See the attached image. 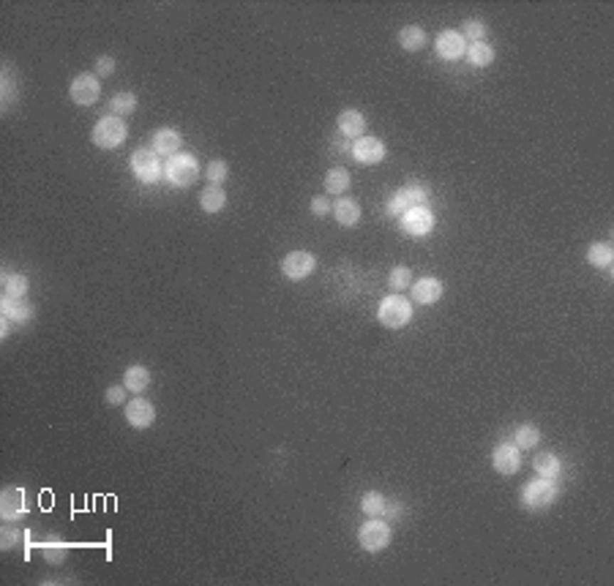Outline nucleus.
Instances as JSON below:
<instances>
[{
	"mask_svg": "<svg viewBox=\"0 0 614 586\" xmlns=\"http://www.w3.org/2000/svg\"><path fill=\"white\" fill-rule=\"evenodd\" d=\"M377 319H380V325L398 330V327H404L413 319V303L407 297H401V294H388L377 306Z\"/></svg>",
	"mask_w": 614,
	"mask_h": 586,
	"instance_id": "obj_1",
	"label": "nucleus"
},
{
	"mask_svg": "<svg viewBox=\"0 0 614 586\" xmlns=\"http://www.w3.org/2000/svg\"><path fill=\"white\" fill-rule=\"evenodd\" d=\"M126 137H129V129L115 114L101 117L99 123H96V129H93V142L101 150H115V147H120L126 142Z\"/></svg>",
	"mask_w": 614,
	"mask_h": 586,
	"instance_id": "obj_2",
	"label": "nucleus"
},
{
	"mask_svg": "<svg viewBox=\"0 0 614 586\" xmlns=\"http://www.w3.org/2000/svg\"><path fill=\"white\" fill-rule=\"evenodd\" d=\"M164 178L169 180L172 186H178V188L191 186V183L199 178L197 159H194V156H189V153H178V156H172V159L164 164Z\"/></svg>",
	"mask_w": 614,
	"mask_h": 586,
	"instance_id": "obj_3",
	"label": "nucleus"
},
{
	"mask_svg": "<svg viewBox=\"0 0 614 586\" xmlns=\"http://www.w3.org/2000/svg\"><path fill=\"white\" fill-rule=\"evenodd\" d=\"M358 543L369 554H380L391 545V526L380 518H369V521L358 529Z\"/></svg>",
	"mask_w": 614,
	"mask_h": 586,
	"instance_id": "obj_4",
	"label": "nucleus"
},
{
	"mask_svg": "<svg viewBox=\"0 0 614 586\" xmlns=\"http://www.w3.org/2000/svg\"><path fill=\"white\" fill-rule=\"evenodd\" d=\"M554 499H557V486H554V480H546V477H538L522 489V502L530 510H544Z\"/></svg>",
	"mask_w": 614,
	"mask_h": 586,
	"instance_id": "obj_5",
	"label": "nucleus"
},
{
	"mask_svg": "<svg viewBox=\"0 0 614 586\" xmlns=\"http://www.w3.org/2000/svg\"><path fill=\"white\" fill-rule=\"evenodd\" d=\"M132 172L142 183H156L164 175V166L159 161V153L153 147H139L132 156Z\"/></svg>",
	"mask_w": 614,
	"mask_h": 586,
	"instance_id": "obj_6",
	"label": "nucleus"
},
{
	"mask_svg": "<svg viewBox=\"0 0 614 586\" xmlns=\"http://www.w3.org/2000/svg\"><path fill=\"white\" fill-rule=\"evenodd\" d=\"M68 96L74 104H80V107H93L101 96V82L96 74H77L74 82H71V87H68Z\"/></svg>",
	"mask_w": 614,
	"mask_h": 586,
	"instance_id": "obj_7",
	"label": "nucleus"
},
{
	"mask_svg": "<svg viewBox=\"0 0 614 586\" xmlns=\"http://www.w3.org/2000/svg\"><path fill=\"white\" fill-rule=\"evenodd\" d=\"M426 196H429V191H426L420 183H410V186H404L398 194H393L388 199V215H404L410 208L426 205Z\"/></svg>",
	"mask_w": 614,
	"mask_h": 586,
	"instance_id": "obj_8",
	"label": "nucleus"
},
{
	"mask_svg": "<svg viewBox=\"0 0 614 586\" xmlns=\"http://www.w3.org/2000/svg\"><path fill=\"white\" fill-rule=\"evenodd\" d=\"M401 229L410 235V238H423L434 229V213L426 208V205H418V208H410V211L401 215Z\"/></svg>",
	"mask_w": 614,
	"mask_h": 586,
	"instance_id": "obj_9",
	"label": "nucleus"
},
{
	"mask_svg": "<svg viewBox=\"0 0 614 586\" xmlns=\"http://www.w3.org/2000/svg\"><path fill=\"white\" fill-rule=\"evenodd\" d=\"M314 267H317V262L309 251H292V254H287L282 260V273L290 278V281H303V278H309L314 273Z\"/></svg>",
	"mask_w": 614,
	"mask_h": 586,
	"instance_id": "obj_10",
	"label": "nucleus"
},
{
	"mask_svg": "<svg viewBox=\"0 0 614 586\" xmlns=\"http://www.w3.org/2000/svg\"><path fill=\"white\" fill-rule=\"evenodd\" d=\"M492 464L499 474H516L522 469V450L511 442H499L492 453Z\"/></svg>",
	"mask_w": 614,
	"mask_h": 586,
	"instance_id": "obj_11",
	"label": "nucleus"
},
{
	"mask_svg": "<svg viewBox=\"0 0 614 586\" xmlns=\"http://www.w3.org/2000/svg\"><path fill=\"white\" fill-rule=\"evenodd\" d=\"M352 159L358 164H366V166L380 164L382 159H385V145H382V139H377V137H361V139H355V145H352Z\"/></svg>",
	"mask_w": 614,
	"mask_h": 586,
	"instance_id": "obj_12",
	"label": "nucleus"
},
{
	"mask_svg": "<svg viewBox=\"0 0 614 586\" xmlns=\"http://www.w3.org/2000/svg\"><path fill=\"white\" fill-rule=\"evenodd\" d=\"M0 513H3L6 521H19V518H25V513H28L25 491L17 489V486L3 491V496H0Z\"/></svg>",
	"mask_w": 614,
	"mask_h": 586,
	"instance_id": "obj_13",
	"label": "nucleus"
},
{
	"mask_svg": "<svg viewBox=\"0 0 614 586\" xmlns=\"http://www.w3.org/2000/svg\"><path fill=\"white\" fill-rule=\"evenodd\" d=\"M126 420H129V425L142 431L156 420V409L148 398H132V401H126Z\"/></svg>",
	"mask_w": 614,
	"mask_h": 586,
	"instance_id": "obj_14",
	"label": "nucleus"
},
{
	"mask_svg": "<svg viewBox=\"0 0 614 586\" xmlns=\"http://www.w3.org/2000/svg\"><path fill=\"white\" fill-rule=\"evenodd\" d=\"M465 49L467 44L459 31H443L437 36V55L443 60H459L465 55Z\"/></svg>",
	"mask_w": 614,
	"mask_h": 586,
	"instance_id": "obj_15",
	"label": "nucleus"
},
{
	"mask_svg": "<svg viewBox=\"0 0 614 586\" xmlns=\"http://www.w3.org/2000/svg\"><path fill=\"white\" fill-rule=\"evenodd\" d=\"M410 289H413V300H415V303H420V306H434V303L443 297V281L432 276L418 278Z\"/></svg>",
	"mask_w": 614,
	"mask_h": 586,
	"instance_id": "obj_16",
	"label": "nucleus"
},
{
	"mask_svg": "<svg viewBox=\"0 0 614 586\" xmlns=\"http://www.w3.org/2000/svg\"><path fill=\"white\" fill-rule=\"evenodd\" d=\"M181 145H183L181 131H175V129H159L156 137H153V150H156L159 156H166V159L178 156Z\"/></svg>",
	"mask_w": 614,
	"mask_h": 586,
	"instance_id": "obj_17",
	"label": "nucleus"
},
{
	"mask_svg": "<svg viewBox=\"0 0 614 586\" xmlns=\"http://www.w3.org/2000/svg\"><path fill=\"white\" fill-rule=\"evenodd\" d=\"M336 123H339V131L344 137H349V139H361L366 131V117L358 110H344V112L339 114Z\"/></svg>",
	"mask_w": 614,
	"mask_h": 586,
	"instance_id": "obj_18",
	"label": "nucleus"
},
{
	"mask_svg": "<svg viewBox=\"0 0 614 586\" xmlns=\"http://www.w3.org/2000/svg\"><path fill=\"white\" fill-rule=\"evenodd\" d=\"M3 316L6 319H14V322H28L33 316V306L25 300V297H3Z\"/></svg>",
	"mask_w": 614,
	"mask_h": 586,
	"instance_id": "obj_19",
	"label": "nucleus"
},
{
	"mask_svg": "<svg viewBox=\"0 0 614 586\" xmlns=\"http://www.w3.org/2000/svg\"><path fill=\"white\" fill-rule=\"evenodd\" d=\"M333 215H336V221H339L342 227H355V224L361 221V205H358L355 199H349V196H342V199L333 205Z\"/></svg>",
	"mask_w": 614,
	"mask_h": 586,
	"instance_id": "obj_20",
	"label": "nucleus"
},
{
	"mask_svg": "<svg viewBox=\"0 0 614 586\" xmlns=\"http://www.w3.org/2000/svg\"><path fill=\"white\" fill-rule=\"evenodd\" d=\"M199 208L205 213H221L227 208V194L221 186H208L202 194H199Z\"/></svg>",
	"mask_w": 614,
	"mask_h": 586,
	"instance_id": "obj_21",
	"label": "nucleus"
},
{
	"mask_svg": "<svg viewBox=\"0 0 614 586\" xmlns=\"http://www.w3.org/2000/svg\"><path fill=\"white\" fill-rule=\"evenodd\" d=\"M532 469L538 472V477H546V480H557L563 467H560V458L554 453H538L535 461H532Z\"/></svg>",
	"mask_w": 614,
	"mask_h": 586,
	"instance_id": "obj_22",
	"label": "nucleus"
},
{
	"mask_svg": "<svg viewBox=\"0 0 614 586\" xmlns=\"http://www.w3.org/2000/svg\"><path fill=\"white\" fill-rule=\"evenodd\" d=\"M123 385H126L129 393H145L150 385V371L145 366H132V368H126V374H123Z\"/></svg>",
	"mask_w": 614,
	"mask_h": 586,
	"instance_id": "obj_23",
	"label": "nucleus"
},
{
	"mask_svg": "<svg viewBox=\"0 0 614 586\" xmlns=\"http://www.w3.org/2000/svg\"><path fill=\"white\" fill-rule=\"evenodd\" d=\"M398 44L407 49V52H418V49L426 47V33L418 25H407L398 31Z\"/></svg>",
	"mask_w": 614,
	"mask_h": 586,
	"instance_id": "obj_24",
	"label": "nucleus"
},
{
	"mask_svg": "<svg viewBox=\"0 0 614 586\" xmlns=\"http://www.w3.org/2000/svg\"><path fill=\"white\" fill-rule=\"evenodd\" d=\"M465 58L470 65L483 68V65H492V60H494V49L489 47L486 41H478V44H470V47L465 49Z\"/></svg>",
	"mask_w": 614,
	"mask_h": 586,
	"instance_id": "obj_25",
	"label": "nucleus"
},
{
	"mask_svg": "<svg viewBox=\"0 0 614 586\" xmlns=\"http://www.w3.org/2000/svg\"><path fill=\"white\" fill-rule=\"evenodd\" d=\"M538 442H541V428L535 423L519 425V431L514 434V444L519 450H532V447H538Z\"/></svg>",
	"mask_w": 614,
	"mask_h": 586,
	"instance_id": "obj_26",
	"label": "nucleus"
},
{
	"mask_svg": "<svg viewBox=\"0 0 614 586\" xmlns=\"http://www.w3.org/2000/svg\"><path fill=\"white\" fill-rule=\"evenodd\" d=\"M349 188V172L344 166H333L325 175V191L328 194H344Z\"/></svg>",
	"mask_w": 614,
	"mask_h": 586,
	"instance_id": "obj_27",
	"label": "nucleus"
},
{
	"mask_svg": "<svg viewBox=\"0 0 614 586\" xmlns=\"http://www.w3.org/2000/svg\"><path fill=\"white\" fill-rule=\"evenodd\" d=\"M587 262L593 265V267H612L614 262V248L609 243H596L590 245V251H587Z\"/></svg>",
	"mask_w": 614,
	"mask_h": 586,
	"instance_id": "obj_28",
	"label": "nucleus"
},
{
	"mask_svg": "<svg viewBox=\"0 0 614 586\" xmlns=\"http://www.w3.org/2000/svg\"><path fill=\"white\" fill-rule=\"evenodd\" d=\"M385 505H388V499L382 496L380 491H369L364 499H361V510H364L369 518H380V516H385Z\"/></svg>",
	"mask_w": 614,
	"mask_h": 586,
	"instance_id": "obj_29",
	"label": "nucleus"
},
{
	"mask_svg": "<svg viewBox=\"0 0 614 586\" xmlns=\"http://www.w3.org/2000/svg\"><path fill=\"white\" fill-rule=\"evenodd\" d=\"M41 551H44V559H47V562H52V565H60V562H63V559L68 556L66 543H63L60 538L44 540V543H41Z\"/></svg>",
	"mask_w": 614,
	"mask_h": 586,
	"instance_id": "obj_30",
	"label": "nucleus"
},
{
	"mask_svg": "<svg viewBox=\"0 0 614 586\" xmlns=\"http://www.w3.org/2000/svg\"><path fill=\"white\" fill-rule=\"evenodd\" d=\"M110 110H112L115 117H126V114H132L137 110V96L134 93H117L110 101Z\"/></svg>",
	"mask_w": 614,
	"mask_h": 586,
	"instance_id": "obj_31",
	"label": "nucleus"
},
{
	"mask_svg": "<svg viewBox=\"0 0 614 586\" xmlns=\"http://www.w3.org/2000/svg\"><path fill=\"white\" fill-rule=\"evenodd\" d=\"M388 287H391L393 292L410 289V287H413V270H410V267H393L391 276H388Z\"/></svg>",
	"mask_w": 614,
	"mask_h": 586,
	"instance_id": "obj_32",
	"label": "nucleus"
},
{
	"mask_svg": "<svg viewBox=\"0 0 614 586\" xmlns=\"http://www.w3.org/2000/svg\"><path fill=\"white\" fill-rule=\"evenodd\" d=\"M3 284H6V294L9 297H25V292H28V278L25 276H14V273H9V276L3 278Z\"/></svg>",
	"mask_w": 614,
	"mask_h": 586,
	"instance_id": "obj_33",
	"label": "nucleus"
},
{
	"mask_svg": "<svg viewBox=\"0 0 614 586\" xmlns=\"http://www.w3.org/2000/svg\"><path fill=\"white\" fill-rule=\"evenodd\" d=\"M462 38H470L472 44H478V41H483L486 38V25H483L481 19H467L465 22V28H462Z\"/></svg>",
	"mask_w": 614,
	"mask_h": 586,
	"instance_id": "obj_34",
	"label": "nucleus"
},
{
	"mask_svg": "<svg viewBox=\"0 0 614 586\" xmlns=\"http://www.w3.org/2000/svg\"><path fill=\"white\" fill-rule=\"evenodd\" d=\"M205 175H208V180H211L213 186H218V183H224V180H227V175H230V166H227V161H221V159H216V161H211V164H208V169H205Z\"/></svg>",
	"mask_w": 614,
	"mask_h": 586,
	"instance_id": "obj_35",
	"label": "nucleus"
},
{
	"mask_svg": "<svg viewBox=\"0 0 614 586\" xmlns=\"http://www.w3.org/2000/svg\"><path fill=\"white\" fill-rule=\"evenodd\" d=\"M19 529H14V526H6L3 529V538H0V545L6 548V551H11V548H17V543H19Z\"/></svg>",
	"mask_w": 614,
	"mask_h": 586,
	"instance_id": "obj_36",
	"label": "nucleus"
},
{
	"mask_svg": "<svg viewBox=\"0 0 614 586\" xmlns=\"http://www.w3.org/2000/svg\"><path fill=\"white\" fill-rule=\"evenodd\" d=\"M126 385H112L110 390H107V404H112V407H117V404H126Z\"/></svg>",
	"mask_w": 614,
	"mask_h": 586,
	"instance_id": "obj_37",
	"label": "nucleus"
},
{
	"mask_svg": "<svg viewBox=\"0 0 614 586\" xmlns=\"http://www.w3.org/2000/svg\"><path fill=\"white\" fill-rule=\"evenodd\" d=\"M331 211H333V205L328 196H314V199H312V213H314V215L322 218V215H328Z\"/></svg>",
	"mask_w": 614,
	"mask_h": 586,
	"instance_id": "obj_38",
	"label": "nucleus"
},
{
	"mask_svg": "<svg viewBox=\"0 0 614 586\" xmlns=\"http://www.w3.org/2000/svg\"><path fill=\"white\" fill-rule=\"evenodd\" d=\"M115 71V60H112V55H104L96 60V77H107V74H112Z\"/></svg>",
	"mask_w": 614,
	"mask_h": 586,
	"instance_id": "obj_39",
	"label": "nucleus"
},
{
	"mask_svg": "<svg viewBox=\"0 0 614 586\" xmlns=\"http://www.w3.org/2000/svg\"><path fill=\"white\" fill-rule=\"evenodd\" d=\"M0 336H3V339L9 336V322H6V319H3V325H0Z\"/></svg>",
	"mask_w": 614,
	"mask_h": 586,
	"instance_id": "obj_40",
	"label": "nucleus"
}]
</instances>
